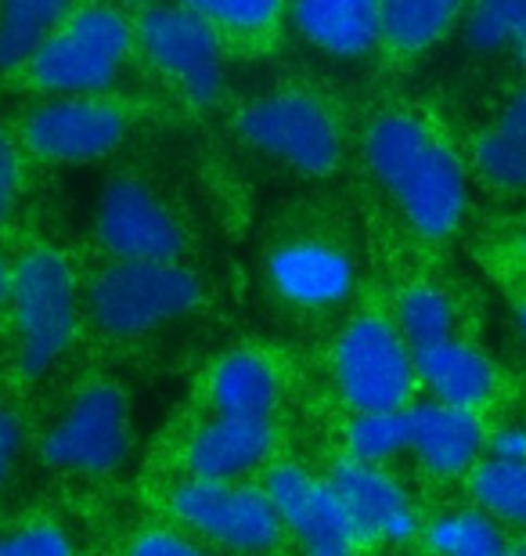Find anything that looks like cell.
<instances>
[{"instance_id":"e575fe53","label":"cell","mask_w":526,"mask_h":556,"mask_svg":"<svg viewBox=\"0 0 526 556\" xmlns=\"http://www.w3.org/2000/svg\"><path fill=\"white\" fill-rule=\"evenodd\" d=\"M498 253H505L509 264H516V268L526 271V214L512 225V231L505 236V242L498 247Z\"/></svg>"},{"instance_id":"4dcf8cb0","label":"cell","mask_w":526,"mask_h":556,"mask_svg":"<svg viewBox=\"0 0 526 556\" xmlns=\"http://www.w3.org/2000/svg\"><path fill=\"white\" fill-rule=\"evenodd\" d=\"M22 199V155L15 138L0 127V225H8Z\"/></svg>"},{"instance_id":"30bf717a","label":"cell","mask_w":526,"mask_h":556,"mask_svg":"<svg viewBox=\"0 0 526 556\" xmlns=\"http://www.w3.org/2000/svg\"><path fill=\"white\" fill-rule=\"evenodd\" d=\"M94 239L108 261H184L192 228L159 177L123 170L98 195Z\"/></svg>"},{"instance_id":"ba28073f","label":"cell","mask_w":526,"mask_h":556,"mask_svg":"<svg viewBox=\"0 0 526 556\" xmlns=\"http://www.w3.org/2000/svg\"><path fill=\"white\" fill-rule=\"evenodd\" d=\"M152 105L119 91L112 94H73V98H43L18 124V141L33 160L54 166H84L112 160L127 144Z\"/></svg>"},{"instance_id":"603a6c76","label":"cell","mask_w":526,"mask_h":556,"mask_svg":"<svg viewBox=\"0 0 526 556\" xmlns=\"http://www.w3.org/2000/svg\"><path fill=\"white\" fill-rule=\"evenodd\" d=\"M386 311H389V318H394L397 332L411 348V354L433 348V343L462 337V332H458V326H462L458 296L451 293V286L433 275L405 278V282L394 289V296H389Z\"/></svg>"},{"instance_id":"ffe728a7","label":"cell","mask_w":526,"mask_h":556,"mask_svg":"<svg viewBox=\"0 0 526 556\" xmlns=\"http://www.w3.org/2000/svg\"><path fill=\"white\" fill-rule=\"evenodd\" d=\"M274 448L271 419H239L217 416L203 422L184 448L188 470L198 481H234L256 470Z\"/></svg>"},{"instance_id":"d6a6232c","label":"cell","mask_w":526,"mask_h":556,"mask_svg":"<svg viewBox=\"0 0 526 556\" xmlns=\"http://www.w3.org/2000/svg\"><path fill=\"white\" fill-rule=\"evenodd\" d=\"M18 455H22V422L11 408L0 405V488L8 484Z\"/></svg>"},{"instance_id":"4fadbf2b","label":"cell","mask_w":526,"mask_h":556,"mask_svg":"<svg viewBox=\"0 0 526 556\" xmlns=\"http://www.w3.org/2000/svg\"><path fill=\"white\" fill-rule=\"evenodd\" d=\"M473 0H379V48L372 70L405 84L462 29Z\"/></svg>"},{"instance_id":"5bb4252c","label":"cell","mask_w":526,"mask_h":556,"mask_svg":"<svg viewBox=\"0 0 526 556\" xmlns=\"http://www.w3.org/2000/svg\"><path fill=\"white\" fill-rule=\"evenodd\" d=\"M267 495L282 517V528L293 531L304 556H354L357 535L332 484L307 473L304 466H278L267 477Z\"/></svg>"},{"instance_id":"8992f818","label":"cell","mask_w":526,"mask_h":556,"mask_svg":"<svg viewBox=\"0 0 526 556\" xmlns=\"http://www.w3.org/2000/svg\"><path fill=\"white\" fill-rule=\"evenodd\" d=\"M206 304L188 261H108L84 289V315L108 340H141Z\"/></svg>"},{"instance_id":"9c48e42d","label":"cell","mask_w":526,"mask_h":556,"mask_svg":"<svg viewBox=\"0 0 526 556\" xmlns=\"http://www.w3.org/2000/svg\"><path fill=\"white\" fill-rule=\"evenodd\" d=\"M332 376L354 413L408 408L419 387L415 354L386 307H357L332 340Z\"/></svg>"},{"instance_id":"484cf974","label":"cell","mask_w":526,"mask_h":556,"mask_svg":"<svg viewBox=\"0 0 526 556\" xmlns=\"http://www.w3.org/2000/svg\"><path fill=\"white\" fill-rule=\"evenodd\" d=\"M512 542L484 509H458L429 528L433 556H505Z\"/></svg>"},{"instance_id":"277c9868","label":"cell","mask_w":526,"mask_h":556,"mask_svg":"<svg viewBox=\"0 0 526 556\" xmlns=\"http://www.w3.org/2000/svg\"><path fill=\"white\" fill-rule=\"evenodd\" d=\"M138 70L133 15L112 0H76L59 29L33 54L26 76L43 98L112 94Z\"/></svg>"},{"instance_id":"3957f363","label":"cell","mask_w":526,"mask_h":556,"mask_svg":"<svg viewBox=\"0 0 526 556\" xmlns=\"http://www.w3.org/2000/svg\"><path fill=\"white\" fill-rule=\"evenodd\" d=\"M133 15V59L166 109L184 119H217L231 98L220 40L177 0H155Z\"/></svg>"},{"instance_id":"1f68e13d","label":"cell","mask_w":526,"mask_h":556,"mask_svg":"<svg viewBox=\"0 0 526 556\" xmlns=\"http://www.w3.org/2000/svg\"><path fill=\"white\" fill-rule=\"evenodd\" d=\"M127 556H203V553H198L195 542H188L177 531H141L130 542Z\"/></svg>"},{"instance_id":"d590c367","label":"cell","mask_w":526,"mask_h":556,"mask_svg":"<svg viewBox=\"0 0 526 556\" xmlns=\"http://www.w3.org/2000/svg\"><path fill=\"white\" fill-rule=\"evenodd\" d=\"M8 289H11V268L0 257V307H8Z\"/></svg>"},{"instance_id":"4316f807","label":"cell","mask_w":526,"mask_h":556,"mask_svg":"<svg viewBox=\"0 0 526 556\" xmlns=\"http://www.w3.org/2000/svg\"><path fill=\"white\" fill-rule=\"evenodd\" d=\"M473 495L484 514L526 531V463H479L473 473Z\"/></svg>"},{"instance_id":"f1b7e54d","label":"cell","mask_w":526,"mask_h":556,"mask_svg":"<svg viewBox=\"0 0 526 556\" xmlns=\"http://www.w3.org/2000/svg\"><path fill=\"white\" fill-rule=\"evenodd\" d=\"M479 113L498 119L501 127L516 130V135L526 138V73L501 70V76L495 80V87H490V94Z\"/></svg>"},{"instance_id":"ac0fdd59","label":"cell","mask_w":526,"mask_h":556,"mask_svg":"<svg viewBox=\"0 0 526 556\" xmlns=\"http://www.w3.org/2000/svg\"><path fill=\"white\" fill-rule=\"evenodd\" d=\"M454 127L469 185L495 199H509V203L526 199V138L484 113L469 119L454 116Z\"/></svg>"},{"instance_id":"6da1fadb","label":"cell","mask_w":526,"mask_h":556,"mask_svg":"<svg viewBox=\"0 0 526 556\" xmlns=\"http://www.w3.org/2000/svg\"><path fill=\"white\" fill-rule=\"evenodd\" d=\"M389 217L422 247H440L469 217V170L444 102L400 84L357 98L354 160Z\"/></svg>"},{"instance_id":"cb8c5ba5","label":"cell","mask_w":526,"mask_h":556,"mask_svg":"<svg viewBox=\"0 0 526 556\" xmlns=\"http://www.w3.org/2000/svg\"><path fill=\"white\" fill-rule=\"evenodd\" d=\"M76 0H0V73H26Z\"/></svg>"},{"instance_id":"f35d334b","label":"cell","mask_w":526,"mask_h":556,"mask_svg":"<svg viewBox=\"0 0 526 556\" xmlns=\"http://www.w3.org/2000/svg\"><path fill=\"white\" fill-rule=\"evenodd\" d=\"M505 556H526V539L523 542H516V546H509V553Z\"/></svg>"},{"instance_id":"836d02e7","label":"cell","mask_w":526,"mask_h":556,"mask_svg":"<svg viewBox=\"0 0 526 556\" xmlns=\"http://www.w3.org/2000/svg\"><path fill=\"white\" fill-rule=\"evenodd\" d=\"M490 459H505V463H526V430L523 427H505L487 441Z\"/></svg>"},{"instance_id":"d4e9b609","label":"cell","mask_w":526,"mask_h":556,"mask_svg":"<svg viewBox=\"0 0 526 556\" xmlns=\"http://www.w3.org/2000/svg\"><path fill=\"white\" fill-rule=\"evenodd\" d=\"M458 40L473 59L501 62L526 40V0H473Z\"/></svg>"},{"instance_id":"44dd1931","label":"cell","mask_w":526,"mask_h":556,"mask_svg":"<svg viewBox=\"0 0 526 556\" xmlns=\"http://www.w3.org/2000/svg\"><path fill=\"white\" fill-rule=\"evenodd\" d=\"M419 387L433 394V402L469 408L476 413L498 394V365L465 337L433 343L415 354Z\"/></svg>"},{"instance_id":"74e56055","label":"cell","mask_w":526,"mask_h":556,"mask_svg":"<svg viewBox=\"0 0 526 556\" xmlns=\"http://www.w3.org/2000/svg\"><path fill=\"white\" fill-rule=\"evenodd\" d=\"M112 4L127 8V11H138V8H144V4H155V0H112Z\"/></svg>"},{"instance_id":"9a60e30c","label":"cell","mask_w":526,"mask_h":556,"mask_svg":"<svg viewBox=\"0 0 526 556\" xmlns=\"http://www.w3.org/2000/svg\"><path fill=\"white\" fill-rule=\"evenodd\" d=\"M329 484L343 503L357 542H408L415 535L419 517L408 492L389 477L383 466L361 459H339L332 466Z\"/></svg>"},{"instance_id":"52a82bcc","label":"cell","mask_w":526,"mask_h":556,"mask_svg":"<svg viewBox=\"0 0 526 556\" xmlns=\"http://www.w3.org/2000/svg\"><path fill=\"white\" fill-rule=\"evenodd\" d=\"M8 311L15 326V369L40 380L73 348L84 318V293L69 257L54 247H33L11 264Z\"/></svg>"},{"instance_id":"f546056e","label":"cell","mask_w":526,"mask_h":556,"mask_svg":"<svg viewBox=\"0 0 526 556\" xmlns=\"http://www.w3.org/2000/svg\"><path fill=\"white\" fill-rule=\"evenodd\" d=\"M0 556H73V542L59 525H22L0 531Z\"/></svg>"},{"instance_id":"8d00e7d4","label":"cell","mask_w":526,"mask_h":556,"mask_svg":"<svg viewBox=\"0 0 526 556\" xmlns=\"http://www.w3.org/2000/svg\"><path fill=\"white\" fill-rule=\"evenodd\" d=\"M516 329H519V337L526 343V293L516 296Z\"/></svg>"},{"instance_id":"7402d4cb","label":"cell","mask_w":526,"mask_h":556,"mask_svg":"<svg viewBox=\"0 0 526 556\" xmlns=\"http://www.w3.org/2000/svg\"><path fill=\"white\" fill-rule=\"evenodd\" d=\"M282 402V372L271 354L256 348H234L220 354L209 369V405L217 416L271 419Z\"/></svg>"},{"instance_id":"2e32d148","label":"cell","mask_w":526,"mask_h":556,"mask_svg":"<svg viewBox=\"0 0 526 556\" xmlns=\"http://www.w3.org/2000/svg\"><path fill=\"white\" fill-rule=\"evenodd\" d=\"M288 40H299L324 62H372L379 0H288Z\"/></svg>"},{"instance_id":"e0dca14e","label":"cell","mask_w":526,"mask_h":556,"mask_svg":"<svg viewBox=\"0 0 526 556\" xmlns=\"http://www.w3.org/2000/svg\"><path fill=\"white\" fill-rule=\"evenodd\" d=\"M220 40L231 65H267L288 43V0H177Z\"/></svg>"},{"instance_id":"7c38bea8","label":"cell","mask_w":526,"mask_h":556,"mask_svg":"<svg viewBox=\"0 0 526 556\" xmlns=\"http://www.w3.org/2000/svg\"><path fill=\"white\" fill-rule=\"evenodd\" d=\"M170 509L188 531L245 556L274 549L285 531L267 488L260 492V488L249 484L192 477V481L174 488Z\"/></svg>"},{"instance_id":"83f0119b","label":"cell","mask_w":526,"mask_h":556,"mask_svg":"<svg viewBox=\"0 0 526 556\" xmlns=\"http://www.w3.org/2000/svg\"><path fill=\"white\" fill-rule=\"evenodd\" d=\"M346 452H350V459L375 463V466L408 452V408H394V413H357L350 430H346Z\"/></svg>"},{"instance_id":"8fae6325","label":"cell","mask_w":526,"mask_h":556,"mask_svg":"<svg viewBox=\"0 0 526 556\" xmlns=\"http://www.w3.org/2000/svg\"><path fill=\"white\" fill-rule=\"evenodd\" d=\"M127 394L108 380L80 387L40 441L43 463L62 473H108L127 459Z\"/></svg>"},{"instance_id":"5b68a950","label":"cell","mask_w":526,"mask_h":556,"mask_svg":"<svg viewBox=\"0 0 526 556\" xmlns=\"http://www.w3.org/2000/svg\"><path fill=\"white\" fill-rule=\"evenodd\" d=\"M335 210H299L267 242L264 282L278 304L296 315H329L357 289V250Z\"/></svg>"},{"instance_id":"d6986e66","label":"cell","mask_w":526,"mask_h":556,"mask_svg":"<svg viewBox=\"0 0 526 556\" xmlns=\"http://www.w3.org/2000/svg\"><path fill=\"white\" fill-rule=\"evenodd\" d=\"M484 422L469 408H451L440 402L408 405V452L436 477H458L484 452Z\"/></svg>"},{"instance_id":"7a4b0ae2","label":"cell","mask_w":526,"mask_h":556,"mask_svg":"<svg viewBox=\"0 0 526 556\" xmlns=\"http://www.w3.org/2000/svg\"><path fill=\"white\" fill-rule=\"evenodd\" d=\"M354 98L329 76L288 70L231 91L217 119L245 155L321 185L354 160Z\"/></svg>"}]
</instances>
